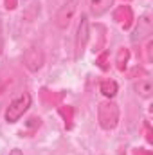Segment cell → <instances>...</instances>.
I'll return each mask as SVG.
<instances>
[{
  "mask_svg": "<svg viewBox=\"0 0 153 155\" xmlns=\"http://www.w3.org/2000/svg\"><path fill=\"white\" fill-rule=\"evenodd\" d=\"M119 116H121L119 107L112 99H106V101L99 103V107H97V121H99L103 130H114L119 124Z\"/></svg>",
  "mask_w": 153,
  "mask_h": 155,
  "instance_id": "obj_1",
  "label": "cell"
},
{
  "mask_svg": "<svg viewBox=\"0 0 153 155\" xmlns=\"http://www.w3.org/2000/svg\"><path fill=\"white\" fill-rule=\"evenodd\" d=\"M31 103H33V97H31V94L29 92H24V94H20L18 97H15L11 103H9V107L5 108V112H4V119L7 121V123H18L24 114L29 110V107H31Z\"/></svg>",
  "mask_w": 153,
  "mask_h": 155,
  "instance_id": "obj_2",
  "label": "cell"
},
{
  "mask_svg": "<svg viewBox=\"0 0 153 155\" xmlns=\"http://www.w3.org/2000/svg\"><path fill=\"white\" fill-rule=\"evenodd\" d=\"M77 2L79 0H67L58 9V13L54 16V25L58 29H67L70 25V22H72V18H74V15H76V11H77Z\"/></svg>",
  "mask_w": 153,
  "mask_h": 155,
  "instance_id": "obj_3",
  "label": "cell"
},
{
  "mask_svg": "<svg viewBox=\"0 0 153 155\" xmlns=\"http://www.w3.org/2000/svg\"><path fill=\"white\" fill-rule=\"evenodd\" d=\"M45 63V54L41 51L40 45H29L24 52V65L31 71V72H38L40 69L43 67Z\"/></svg>",
  "mask_w": 153,
  "mask_h": 155,
  "instance_id": "obj_4",
  "label": "cell"
},
{
  "mask_svg": "<svg viewBox=\"0 0 153 155\" xmlns=\"http://www.w3.org/2000/svg\"><path fill=\"white\" fill-rule=\"evenodd\" d=\"M151 29H153L151 15H150V13H144V15L139 18L135 31L132 33V41H141L142 38H148V36L151 35Z\"/></svg>",
  "mask_w": 153,
  "mask_h": 155,
  "instance_id": "obj_5",
  "label": "cell"
},
{
  "mask_svg": "<svg viewBox=\"0 0 153 155\" xmlns=\"http://www.w3.org/2000/svg\"><path fill=\"white\" fill-rule=\"evenodd\" d=\"M88 38H90V31H88V16H86V15H81L79 25H77V35H76L77 56H81V54H83V51H85V47H86Z\"/></svg>",
  "mask_w": 153,
  "mask_h": 155,
  "instance_id": "obj_6",
  "label": "cell"
},
{
  "mask_svg": "<svg viewBox=\"0 0 153 155\" xmlns=\"http://www.w3.org/2000/svg\"><path fill=\"white\" fill-rule=\"evenodd\" d=\"M115 22L122 27V29H128L132 24H133V13H132V7L130 5H121L117 7V11L114 13Z\"/></svg>",
  "mask_w": 153,
  "mask_h": 155,
  "instance_id": "obj_7",
  "label": "cell"
},
{
  "mask_svg": "<svg viewBox=\"0 0 153 155\" xmlns=\"http://www.w3.org/2000/svg\"><path fill=\"white\" fill-rule=\"evenodd\" d=\"M114 0H90V11L94 16H103L105 13L110 11Z\"/></svg>",
  "mask_w": 153,
  "mask_h": 155,
  "instance_id": "obj_8",
  "label": "cell"
},
{
  "mask_svg": "<svg viewBox=\"0 0 153 155\" xmlns=\"http://www.w3.org/2000/svg\"><path fill=\"white\" fill-rule=\"evenodd\" d=\"M135 90H137V94H139L141 97H144V99L151 97V94H153L151 79H150V78H142V79H139V83L135 85Z\"/></svg>",
  "mask_w": 153,
  "mask_h": 155,
  "instance_id": "obj_9",
  "label": "cell"
},
{
  "mask_svg": "<svg viewBox=\"0 0 153 155\" xmlns=\"http://www.w3.org/2000/svg\"><path fill=\"white\" fill-rule=\"evenodd\" d=\"M99 90H101L103 96H106L108 99H112L115 94H117V90H119V85L115 83L114 79H105V81H101Z\"/></svg>",
  "mask_w": 153,
  "mask_h": 155,
  "instance_id": "obj_10",
  "label": "cell"
},
{
  "mask_svg": "<svg viewBox=\"0 0 153 155\" xmlns=\"http://www.w3.org/2000/svg\"><path fill=\"white\" fill-rule=\"evenodd\" d=\"M128 60H130V51L128 49H119L117 51V58H115V63H117V69L122 72L124 69H126V63H128Z\"/></svg>",
  "mask_w": 153,
  "mask_h": 155,
  "instance_id": "obj_11",
  "label": "cell"
},
{
  "mask_svg": "<svg viewBox=\"0 0 153 155\" xmlns=\"http://www.w3.org/2000/svg\"><path fill=\"white\" fill-rule=\"evenodd\" d=\"M106 56H108V52H103V54L99 56V60H97V65H99L103 71H106V69H108V67H106V63H105V58H106Z\"/></svg>",
  "mask_w": 153,
  "mask_h": 155,
  "instance_id": "obj_12",
  "label": "cell"
},
{
  "mask_svg": "<svg viewBox=\"0 0 153 155\" xmlns=\"http://www.w3.org/2000/svg\"><path fill=\"white\" fill-rule=\"evenodd\" d=\"M151 40H148V45H146V52H148V58H146V60H148V61H151L153 60V56H151Z\"/></svg>",
  "mask_w": 153,
  "mask_h": 155,
  "instance_id": "obj_13",
  "label": "cell"
},
{
  "mask_svg": "<svg viewBox=\"0 0 153 155\" xmlns=\"http://www.w3.org/2000/svg\"><path fill=\"white\" fill-rule=\"evenodd\" d=\"M15 5H16V0H5V7L7 9H15Z\"/></svg>",
  "mask_w": 153,
  "mask_h": 155,
  "instance_id": "obj_14",
  "label": "cell"
},
{
  "mask_svg": "<svg viewBox=\"0 0 153 155\" xmlns=\"http://www.w3.org/2000/svg\"><path fill=\"white\" fill-rule=\"evenodd\" d=\"M133 155H151V153H150V152H144V150H135Z\"/></svg>",
  "mask_w": 153,
  "mask_h": 155,
  "instance_id": "obj_15",
  "label": "cell"
},
{
  "mask_svg": "<svg viewBox=\"0 0 153 155\" xmlns=\"http://www.w3.org/2000/svg\"><path fill=\"white\" fill-rule=\"evenodd\" d=\"M9 155H24V153H22L20 150H16V148H15V150H13V152H11V153H9Z\"/></svg>",
  "mask_w": 153,
  "mask_h": 155,
  "instance_id": "obj_16",
  "label": "cell"
},
{
  "mask_svg": "<svg viewBox=\"0 0 153 155\" xmlns=\"http://www.w3.org/2000/svg\"><path fill=\"white\" fill-rule=\"evenodd\" d=\"M2 47H4V38H2V29H0V52H2Z\"/></svg>",
  "mask_w": 153,
  "mask_h": 155,
  "instance_id": "obj_17",
  "label": "cell"
},
{
  "mask_svg": "<svg viewBox=\"0 0 153 155\" xmlns=\"http://www.w3.org/2000/svg\"><path fill=\"white\" fill-rule=\"evenodd\" d=\"M0 90H2V87H0Z\"/></svg>",
  "mask_w": 153,
  "mask_h": 155,
  "instance_id": "obj_18",
  "label": "cell"
},
{
  "mask_svg": "<svg viewBox=\"0 0 153 155\" xmlns=\"http://www.w3.org/2000/svg\"><path fill=\"white\" fill-rule=\"evenodd\" d=\"M24 2H25V0H24Z\"/></svg>",
  "mask_w": 153,
  "mask_h": 155,
  "instance_id": "obj_19",
  "label": "cell"
}]
</instances>
